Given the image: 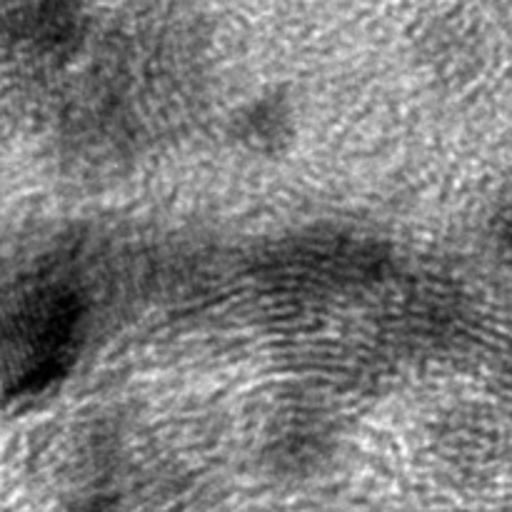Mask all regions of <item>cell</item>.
I'll use <instances>...</instances> for the list:
<instances>
[{
	"mask_svg": "<svg viewBox=\"0 0 512 512\" xmlns=\"http://www.w3.org/2000/svg\"><path fill=\"white\" fill-rule=\"evenodd\" d=\"M88 293L63 273H38L0 305V403L48 398L73 375L90 335Z\"/></svg>",
	"mask_w": 512,
	"mask_h": 512,
	"instance_id": "obj_1",
	"label": "cell"
},
{
	"mask_svg": "<svg viewBox=\"0 0 512 512\" xmlns=\"http://www.w3.org/2000/svg\"><path fill=\"white\" fill-rule=\"evenodd\" d=\"M288 120L290 113L283 103L278 100H260L248 113L240 118V138L250 140L253 145H263V148H273L278 140H285L288 135Z\"/></svg>",
	"mask_w": 512,
	"mask_h": 512,
	"instance_id": "obj_3",
	"label": "cell"
},
{
	"mask_svg": "<svg viewBox=\"0 0 512 512\" xmlns=\"http://www.w3.org/2000/svg\"><path fill=\"white\" fill-rule=\"evenodd\" d=\"M393 270L388 245L350 230H308L280 240L263 258L260 278L280 293L333 295L380 283Z\"/></svg>",
	"mask_w": 512,
	"mask_h": 512,
	"instance_id": "obj_2",
	"label": "cell"
},
{
	"mask_svg": "<svg viewBox=\"0 0 512 512\" xmlns=\"http://www.w3.org/2000/svg\"><path fill=\"white\" fill-rule=\"evenodd\" d=\"M73 512H125V510L120 508V505H115L113 500L98 498V500H90V503H85L83 508H78Z\"/></svg>",
	"mask_w": 512,
	"mask_h": 512,
	"instance_id": "obj_4",
	"label": "cell"
}]
</instances>
